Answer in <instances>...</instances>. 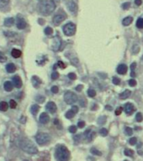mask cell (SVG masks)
I'll use <instances>...</instances> for the list:
<instances>
[{"mask_svg": "<svg viewBox=\"0 0 143 161\" xmlns=\"http://www.w3.org/2000/svg\"><path fill=\"white\" fill-rule=\"evenodd\" d=\"M9 4V0H0V9L5 8Z\"/></svg>", "mask_w": 143, "mask_h": 161, "instance_id": "cell-26", "label": "cell"}, {"mask_svg": "<svg viewBox=\"0 0 143 161\" xmlns=\"http://www.w3.org/2000/svg\"><path fill=\"white\" fill-rule=\"evenodd\" d=\"M124 153L126 156H130V157H132L133 154H134V151L131 150V149H129V148H126V149H125Z\"/></svg>", "mask_w": 143, "mask_h": 161, "instance_id": "cell-28", "label": "cell"}, {"mask_svg": "<svg viewBox=\"0 0 143 161\" xmlns=\"http://www.w3.org/2000/svg\"><path fill=\"white\" fill-rule=\"evenodd\" d=\"M9 108V104L6 102H0V111L2 112H6Z\"/></svg>", "mask_w": 143, "mask_h": 161, "instance_id": "cell-23", "label": "cell"}, {"mask_svg": "<svg viewBox=\"0 0 143 161\" xmlns=\"http://www.w3.org/2000/svg\"><path fill=\"white\" fill-rule=\"evenodd\" d=\"M32 84L36 88H38L39 86L41 84V80L38 76L34 75V76H32Z\"/></svg>", "mask_w": 143, "mask_h": 161, "instance_id": "cell-15", "label": "cell"}, {"mask_svg": "<svg viewBox=\"0 0 143 161\" xmlns=\"http://www.w3.org/2000/svg\"><path fill=\"white\" fill-rule=\"evenodd\" d=\"M57 65H58V66H60L61 68H62V69L66 68V65H65L62 61H58V62H57Z\"/></svg>", "mask_w": 143, "mask_h": 161, "instance_id": "cell-50", "label": "cell"}, {"mask_svg": "<svg viewBox=\"0 0 143 161\" xmlns=\"http://www.w3.org/2000/svg\"><path fill=\"white\" fill-rule=\"evenodd\" d=\"M82 88H83V86H82V85H78V86H77V87H76V90L77 91V92H81Z\"/></svg>", "mask_w": 143, "mask_h": 161, "instance_id": "cell-53", "label": "cell"}, {"mask_svg": "<svg viewBox=\"0 0 143 161\" xmlns=\"http://www.w3.org/2000/svg\"><path fill=\"white\" fill-rule=\"evenodd\" d=\"M142 1L141 0H135V4L137 5V6H140V4H141Z\"/></svg>", "mask_w": 143, "mask_h": 161, "instance_id": "cell-55", "label": "cell"}, {"mask_svg": "<svg viewBox=\"0 0 143 161\" xmlns=\"http://www.w3.org/2000/svg\"><path fill=\"white\" fill-rule=\"evenodd\" d=\"M125 161H128V160H125Z\"/></svg>", "mask_w": 143, "mask_h": 161, "instance_id": "cell-61", "label": "cell"}, {"mask_svg": "<svg viewBox=\"0 0 143 161\" xmlns=\"http://www.w3.org/2000/svg\"><path fill=\"white\" fill-rule=\"evenodd\" d=\"M39 120H40V123H42V124H46L47 123H49L50 117L46 112H42L41 114L40 115Z\"/></svg>", "mask_w": 143, "mask_h": 161, "instance_id": "cell-8", "label": "cell"}, {"mask_svg": "<svg viewBox=\"0 0 143 161\" xmlns=\"http://www.w3.org/2000/svg\"><path fill=\"white\" fill-rule=\"evenodd\" d=\"M72 110L75 113H77V112H78V107H77V106H72Z\"/></svg>", "mask_w": 143, "mask_h": 161, "instance_id": "cell-51", "label": "cell"}, {"mask_svg": "<svg viewBox=\"0 0 143 161\" xmlns=\"http://www.w3.org/2000/svg\"><path fill=\"white\" fill-rule=\"evenodd\" d=\"M121 112H122V107H119L116 110H115V115L119 116L120 114H121Z\"/></svg>", "mask_w": 143, "mask_h": 161, "instance_id": "cell-49", "label": "cell"}, {"mask_svg": "<svg viewBox=\"0 0 143 161\" xmlns=\"http://www.w3.org/2000/svg\"><path fill=\"white\" fill-rule=\"evenodd\" d=\"M6 60H7V57L0 53V62H5Z\"/></svg>", "mask_w": 143, "mask_h": 161, "instance_id": "cell-47", "label": "cell"}, {"mask_svg": "<svg viewBox=\"0 0 143 161\" xmlns=\"http://www.w3.org/2000/svg\"><path fill=\"white\" fill-rule=\"evenodd\" d=\"M4 24L6 27H10L14 24V18H7V19L4 20Z\"/></svg>", "mask_w": 143, "mask_h": 161, "instance_id": "cell-19", "label": "cell"}, {"mask_svg": "<svg viewBox=\"0 0 143 161\" xmlns=\"http://www.w3.org/2000/svg\"><path fill=\"white\" fill-rule=\"evenodd\" d=\"M19 146H20L22 150L30 153V154H36V153H38V149H37L36 146L31 140L27 139V138H24V139L20 140Z\"/></svg>", "mask_w": 143, "mask_h": 161, "instance_id": "cell-2", "label": "cell"}, {"mask_svg": "<svg viewBox=\"0 0 143 161\" xmlns=\"http://www.w3.org/2000/svg\"><path fill=\"white\" fill-rule=\"evenodd\" d=\"M58 77H59V73L57 71H54L51 74V79L52 80H56V79H58Z\"/></svg>", "mask_w": 143, "mask_h": 161, "instance_id": "cell-38", "label": "cell"}, {"mask_svg": "<svg viewBox=\"0 0 143 161\" xmlns=\"http://www.w3.org/2000/svg\"><path fill=\"white\" fill-rule=\"evenodd\" d=\"M136 142H137L136 138H130V140H129V143L130 145H135V143H136Z\"/></svg>", "mask_w": 143, "mask_h": 161, "instance_id": "cell-40", "label": "cell"}, {"mask_svg": "<svg viewBox=\"0 0 143 161\" xmlns=\"http://www.w3.org/2000/svg\"><path fill=\"white\" fill-rule=\"evenodd\" d=\"M69 132L72 133H76L77 132V127H76V126H74V125L71 126V127L69 128Z\"/></svg>", "mask_w": 143, "mask_h": 161, "instance_id": "cell-41", "label": "cell"}, {"mask_svg": "<svg viewBox=\"0 0 143 161\" xmlns=\"http://www.w3.org/2000/svg\"><path fill=\"white\" fill-rule=\"evenodd\" d=\"M105 108H106L107 110H109V111H112L113 108L111 107V106H109V105H107L106 107H105Z\"/></svg>", "mask_w": 143, "mask_h": 161, "instance_id": "cell-58", "label": "cell"}, {"mask_svg": "<svg viewBox=\"0 0 143 161\" xmlns=\"http://www.w3.org/2000/svg\"><path fill=\"white\" fill-rule=\"evenodd\" d=\"M58 91H59V89L56 86H53V87H51V92L52 93H55V94H56V93L58 92Z\"/></svg>", "mask_w": 143, "mask_h": 161, "instance_id": "cell-46", "label": "cell"}, {"mask_svg": "<svg viewBox=\"0 0 143 161\" xmlns=\"http://www.w3.org/2000/svg\"><path fill=\"white\" fill-rule=\"evenodd\" d=\"M94 135H95V133L94 132H92L91 133H89V134L86 137L87 138V140L89 141V142H92L93 139H94Z\"/></svg>", "mask_w": 143, "mask_h": 161, "instance_id": "cell-32", "label": "cell"}, {"mask_svg": "<svg viewBox=\"0 0 143 161\" xmlns=\"http://www.w3.org/2000/svg\"><path fill=\"white\" fill-rule=\"evenodd\" d=\"M129 85L130 86V87H135V86L136 85V82H135V80H134V79L129 80Z\"/></svg>", "mask_w": 143, "mask_h": 161, "instance_id": "cell-44", "label": "cell"}, {"mask_svg": "<svg viewBox=\"0 0 143 161\" xmlns=\"http://www.w3.org/2000/svg\"><path fill=\"white\" fill-rule=\"evenodd\" d=\"M39 110H40L39 105L34 104V105L31 106V113H32L33 115H36V113L39 112Z\"/></svg>", "mask_w": 143, "mask_h": 161, "instance_id": "cell-22", "label": "cell"}, {"mask_svg": "<svg viewBox=\"0 0 143 161\" xmlns=\"http://www.w3.org/2000/svg\"><path fill=\"white\" fill-rule=\"evenodd\" d=\"M90 152H91L93 154H96V155H99V156L102 155V153L100 152L99 150H98L97 148H92L91 150H90Z\"/></svg>", "mask_w": 143, "mask_h": 161, "instance_id": "cell-30", "label": "cell"}, {"mask_svg": "<svg viewBox=\"0 0 143 161\" xmlns=\"http://www.w3.org/2000/svg\"><path fill=\"white\" fill-rule=\"evenodd\" d=\"M6 70L9 73H14L16 70V66L13 63H9L6 65Z\"/></svg>", "mask_w": 143, "mask_h": 161, "instance_id": "cell-17", "label": "cell"}, {"mask_svg": "<svg viewBox=\"0 0 143 161\" xmlns=\"http://www.w3.org/2000/svg\"><path fill=\"white\" fill-rule=\"evenodd\" d=\"M75 114H76V113H75L71 109V110H69L68 112H66V114H65V117H66L67 118H68V119H70V118L73 117L74 116H75Z\"/></svg>", "mask_w": 143, "mask_h": 161, "instance_id": "cell-25", "label": "cell"}, {"mask_svg": "<svg viewBox=\"0 0 143 161\" xmlns=\"http://www.w3.org/2000/svg\"><path fill=\"white\" fill-rule=\"evenodd\" d=\"M12 80H13V83L15 87L20 88L22 87V80H21V78L19 77V75H14Z\"/></svg>", "mask_w": 143, "mask_h": 161, "instance_id": "cell-13", "label": "cell"}, {"mask_svg": "<svg viewBox=\"0 0 143 161\" xmlns=\"http://www.w3.org/2000/svg\"><path fill=\"white\" fill-rule=\"evenodd\" d=\"M4 90L6 91V92H11L12 90H13V83H12L11 82H4Z\"/></svg>", "mask_w": 143, "mask_h": 161, "instance_id": "cell-16", "label": "cell"}, {"mask_svg": "<svg viewBox=\"0 0 143 161\" xmlns=\"http://www.w3.org/2000/svg\"><path fill=\"white\" fill-rule=\"evenodd\" d=\"M76 31V25L73 23H68L63 26V33L67 36H72Z\"/></svg>", "mask_w": 143, "mask_h": 161, "instance_id": "cell-6", "label": "cell"}, {"mask_svg": "<svg viewBox=\"0 0 143 161\" xmlns=\"http://www.w3.org/2000/svg\"><path fill=\"white\" fill-rule=\"evenodd\" d=\"M54 124L58 125L59 124V120L58 119H54Z\"/></svg>", "mask_w": 143, "mask_h": 161, "instance_id": "cell-59", "label": "cell"}, {"mask_svg": "<svg viewBox=\"0 0 143 161\" xmlns=\"http://www.w3.org/2000/svg\"><path fill=\"white\" fill-rule=\"evenodd\" d=\"M36 100L38 102L42 103V102H44V101H45V97H42V96H38V97H36Z\"/></svg>", "mask_w": 143, "mask_h": 161, "instance_id": "cell-39", "label": "cell"}, {"mask_svg": "<svg viewBox=\"0 0 143 161\" xmlns=\"http://www.w3.org/2000/svg\"><path fill=\"white\" fill-rule=\"evenodd\" d=\"M135 111V107L132 103L127 102L126 104L125 105V112L126 114L130 115L131 113H133V112Z\"/></svg>", "mask_w": 143, "mask_h": 161, "instance_id": "cell-9", "label": "cell"}, {"mask_svg": "<svg viewBox=\"0 0 143 161\" xmlns=\"http://www.w3.org/2000/svg\"><path fill=\"white\" fill-rule=\"evenodd\" d=\"M79 103H80V105H81L82 107H85V105H86V102H85V100H84V99H82V98H81V100H80Z\"/></svg>", "mask_w": 143, "mask_h": 161, "instance_id": "cell-54", "label": "cell"}, {"mask_svg": "<svg viewBox=\"0 0 143 161\" xmlns=\"http://www.w3.org/2000/svg\"><path fill=\"white\" fill-rule=\"evenodd\" d=\"M132 21H133L132 17H126L122 20V24L124 25V26H128V25L131 24Z\"/></svg>", "mask_w": 143, "mask_h": 161, "instance_id": "cell-21", "label": "cell"}, {"mask_svg": "<svg viewBox=\"0 0 143 161\" xmlns=\"http://www.w3.org/2000/svg\"><path fill=\"white\" fill-rule=\"evenodd\" d=\"M143 119V117H142V114L140 112H137L136 115H135V120L137 121V122H141Z\"/></svg>", "mask_w": 143, "mask_h": 161, "instance_id": "cell-33", "label": "cell"}, {"mask_svg": "<svg viewBox=\"0 0 143 161\" xmlns=\"http://www.w3.org/2000/svg\"><path fill=\"white\" fill-rule=\"evenodd\" d=\"M90 132H91V129H87L86 131H85V133H83V134L85 135V137H87V136L90 133Z\"/></svg>", "mask_w": 143, "mask_h": 161, "instance_id": "cell-56", "label": "cell"}, {"mask_svg": "<svg viewBox=\"0 0 143 161\" xmlns=\"http://www.w3.org/2000/svg\"><path fill=\"white\" fill-rule=\"evenodd\" d=\"M77 127L82 128H84L85 127V122L84 121H80V122H78V123H77Z\"/></svg>", "mask_w": 143, "mask_h": 161, "instance_id": "cell-48", "label": "cell"}, {"mask_svg": "<svg viewBox=\"0 0 143 161\" xmlns=\"http://www.w3.org/2000/svg\"><path fill=\"white\" fill-rule=\"evenodd\" d=\"M67 9H68L71 12H72V13L76 12V10H77V4H75V3L72 1V0H68V1L67 2Z\"/></svg>", "mask_w": 143, "mask_h": 161, "instance_id": "cell-12", "label": "cell"}, {"mask_svg": "<svg viewBox=\"0 0 143 161\" xmlns=\"http://www.w3.org/2000/svg\"><path fill=\"white\" fill-rule=\"evenodd\" d=\"M135 66H136V63H135V62L132 63V64L130 65V69H131V71H134Z\"/></svg>", "mask_w": 143, "mask_h": 161, "instance_id": "cell-52", "label": "cell"}, {"mask_svg": "<svg viewBox=\"0 0 143 161\" xmlns=\"http://www.w3.org/2000/svg\"><path fill=\"white\" fill-rule=\"evenodd\" d=\"M64 101L67 104L72 105L77 101V96L72 92H67L64 95Z\"/></svg>", "mask_w": 143, "mask_h": 161, "instance_id": "cell-5", "label": "cell"}, {"mask_svg": "<svg viewBox=\"0 0 143 161\" xmlns=\"http://www.w3.org/2000/svg\"><path fill=\"white\" fill-rule=\"evenodd\" d=\"M136 27L138 29H143V18H139L136 21Z\"/></svg>", "mask_w": 143, "mask_h": 161, "instance_id": "cell-27", "label": "cell"}, {"mask_svg": "<svg viewBox=\"0 0 143 161\" xmlns=\"http://www.w3.org/2000/svg\"><path fill=\"white\" fill-rule=\"evenodd\" d=\"M80 137H81V135H77V136H75V137H74V139L76 140V141H79Z\"/></svg>", "mask_w": 143, "mask_h": 161, "instance_id": "cell-57", "label": "cell"}, {"mask_svg": "<svg viewBox=\"0 0 143 161\" xmlns=\"http://www.w3.org/2000/svg\"><path fill=\"white\" fill-rule=\"evenodd\" d=\"M125 134H126V135L130 136V135H132V133H133V130H132L130 128L126 127V128H125Z\"/></svg>", "mask_w": 143, "mask_h": 161, "instance_id": "cell-35", "label": "cell"}, {"mask_svg": "<svg viewBox=\"0 0 143 161\" xmlns=\"http://www.w3.org/2000/svg\"><path fill=\"white\" fill-rule=\"evenodd\" d=\"M139 50H140V48H139L138 45H134V46H133L132 51H133L134 54H136V53H138V52H139Z\"/></svg>", "mask_w": 143, "mask_h": 161, "instance_id": "cell-43", "label": "cell"}, {"mask_svg": "<svg viewBox=\"0 0 143 161\" xmlns=\"http://www.w3.org/2000/svg\"><path fill=\"white\" fill-rule=\"evenodd\" d=\"M16 25H17V28H18L19 29H25L27 24H26L25 20H24L23 18H18Z\"/></svg>", "mask_w": 143, "mask_h": 161, "instance_id": "cell-11", "label": "cell"}, {"mask_svg": "<svg viewBox=\"0 0 143 161\" xmlns=\"http://www.w3.org/2000/svg\"><path fill=\"white\" fill-rule=\"evenodd\" d=\"M130 7V4L129 2H126V3H124V4H122V9H125V10H127L129 9V8Z\"/></svg>", "mask_w": 143, "mask_h": 161, "instance_id": "cell-37", "label": "cell"}, {"mask_svg": "<svg viewBox=\"0 0 143 161\" xmlns=\"http://www.w3.org/2000/svg\"><path fill=\"white\" fill-rule=\"evenodd\" d=\"M9 107H10L12 109H14L17 107V102L14 100H10L9 102Z\"/></svg>", "mask_w": 143, "mask_h": 161, "instance_id": "cell-36", "label": "cell"}, {"mask_svg": "<svg viewBox=\"0 0 143 161\" xmlns=\"http://www.w3.org/2000/svg\"><path fill=\"white\" fill-rule=\"evenodd\" d=\"M130 94H131V92H130V90H125L120 95V99H123V100L127 99V98L130 96Z\"/></svg>", "mask_w": 143, "mask_h": 161, "instance_id": "cell-18", "label": "cell"}, {"mask_svg": "<svg viewBox=\"0 0 143 161\" xmlns=\"http://www.w3.org/2000/svg\"><path fill=\"white\" fill-rule=\"evenodd\" d=\"M99 133L103 136V137H106L108 134V130L106 128H101V129L99 130Z\"/></svg>", "mask_w": 143, "mask_h": 161, "instance_id": "cell-34", "label": "cell"}, {"mask_svg": "<svg viewBox=\"0 0 143 161\" xmlns=\"http://www.w3.org/2000/svg\"><path fill=\"white\" fill-rule=\"evenodd\" d=\"M36 140L39 145H45L47 143L50 142L51 140V137L48 133H39L36 136Z\"/></svg>", "mask_w": 143, "mask_h": 161, "instance_id": "cell-4", "label": "cell"}, {"mask_svg": "<svg viewBox=\"0 0 143 161\" xmlns=\"http://www.w3.org/2000/svg\"><path fill=\"white\" fill-rule=\"evenodd\" d=\"M68 78L70 80H75L77 78V75L74 73H69L68 74Z\"/></svg>", "mask_w": 143, "mask_h": 161, "instance_id": "cell-45", "label": "cell"}, {"mask_svg": "<svg viewBox=\"0 0 143 161\" xmlns=\"http://www.w3.org/2000/svg\"><path fill=\"white\" fill-rule=\"evenodd\" d=\"M52 33H53V29H52L51 27H46V29H45V34L46 35H51Z\"/></svg>", "mask_w": 143, "mask_h": 161, "instance_id": "cell-31", "label": "cell"}, {"mask_svg": "<svg viewBox=\"0 0 143 161\" xmlns=\"http://www.w3.org/2000/svg\"><path fill=\"white\" fill-rule=\"evenodd\" d=\"M87 92H88V95H89V97H95V95H96V92H95V90L91 89V88L88 90Z\"/></svg>", "mask_w": 143, "mask_h": 161, "instance_id": "cell-29", "label": "cell"}, {"mask_svg": "<svg viewBox=\"0 0 143 161\" xmlns=\"http://www.w3.org/2000/svg\"><path fill=\"white\" fill-rule=\"evenodd\" d=\"M56 157L58 161H68L70 158V152L66 146L61 145L56 148Z\"/></svg>", "mask_w": 143, "mask_h": 161, "instance_id": "cell-3", "label": "cell"}, {"mask_svg": "<svg viewBox=\"0 0 143 161\" xmlns=\"http://www.w3.org/2000/svg\"><path fill=\"white\" fill-rule=\"evenodd\" d=\"M24 161H31V160H29V159H24Z\"/></svg>", "mask_w": 143, "mask_h": 161, "instance_id": "cell-60", "label": "cell"}, {"mask_svg": "<svg viewBox=\"0 0 143 161\" xmlns=\"http://www.w3.org/2000/svg\"><path fill=\"white\" fill-rule=\"evenodd\" d=\"M127 70H128V67L127 65L125 64L120 65L119 66L117 67V72L120 75H125V73L127 72Z\"/></svg>", "mask_w": 143, "mask_h": 161, "instance_id": "cell-14", "label": "cell"}, {"mask_svg": "<svg viewBox=\"0 0 143 161\" xmlns=\"http://www.w3.org/2000/svg\"><path fill=\"white\" fill-rule=\"evenodd\" d=\"M56 9V4L53 0H41L38 5V10L41 14L49 15Z\"/></svg>", "mask_w": 143, "mask_h": 161, "instance_id": "cell-1", "label": "cell"}, {"mask_svg": "<svg viewBox=\"0 0 143 161\" xmlns=\"http://www.w3.org/2000/svg\"><path fill=\"white\" fill-rule=\"evenodd\" d=\"M65 19H66V16L63 14H56L55 15L53 18V23L55 25H59L62 22H63Z\"/></svg>", "mask_w": 143, "mask_h": 161, "instance_id": "cell-7", "label": "cell"}, {"mask_svg": "<svg viewBox=\"0 0 143 161\" xmlns=\"http://www.w3.org/2000/svg\"><path fill=\"white\" fill-rule=\"evenodd\" d=\"M11 55H12V56H13L14 58H19V57H20V56H21L22 52H21L19 50L14 49V50H12V51H11Z\"/></svg>", "mask_w": 143, "mask_h": 161, "instance_id": "cell-20", "label": "cell"}, {"mask_svg": "<svg viewBox=\"0 0 143 161\" xmlns=\"http://www.w3.org/2000/svg\"><path fill=\"white\" fill-rule=\"evenodd\" d=\"M46 110L51 113H55L56 112V105L53 102H49L46 106Z\"/></svg>", "mask_w": 143, "mask_h": 161, "instance_id": "cell-10", "label": "cell"}, {"mask_svg": "<svg viewBox=\"0 0 143 161\" xmlns=\"http://www.w3.org/2000/svg\"><path fill=\"white\" fill-rule=\"evenodd\" d=\"M106 121H107L106 116H101V117L98 118V123H99V125H104V123H106Z\"/></svg>", "mask_w": 143, "mask_h": 161, "instance_id": "cell-24", "label": "cell"}, {"mask_svg": "<svg viewBox=\"0 0 143 161\" xmlns=\"http://www.w3.org/2000/svg\"><path fill=\"white\" fill-rule=\"evenodd\" d=\"M113 83H114L115 85H119L120 83V78L114 76V77H113Z\"/></svg>", "mask_w": 143, "mask_h": 161, "instance_id": "cell-42", "label": "cell"}]
</instances>
